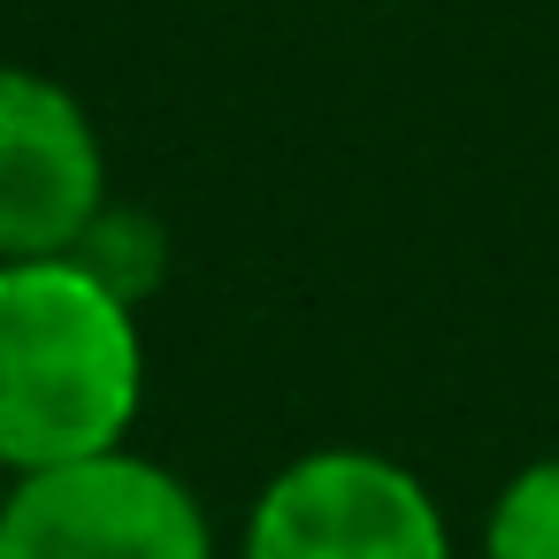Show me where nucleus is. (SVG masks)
<instances>
[{
    "label": "nucleus",
    "instance_id": "nucleus-4",
    "mask_svg": "<svg viewBox=\"0 0 559 559\" xmlns=\"http://www.w3.org/2000/svg\"><path fill=\"white\" fill-rule=\"evenodd\" d=\"M100 215H108L100 123L62 78L0 62V261L78 253Z\"/></svg>",
    "mask_w": 559,
    "mask_h": 559
},
{
    "label": "nucleus",
    "instance_id": "nucleus-3",
    "mask_svg": "<svg viewBox=\"0 0 559 559\" xmlns=\"http://www.w3.org/2000/svg\"><path fill=\"white\" fill-rule=\"evenodd\" d=\"M238 559H460L437 490L368 444L284 460L238 528Z\"/></svg>",
    "mask_w": 559,
    "mask_h": 559
},
{
    "label": "nucleus",
    "instance_id": "nucleus-6",
    "mask_svg": "<svg viewBox=\"0 0 559 559\" xmlns=\"http://www.w3.org/2000/svg\"><path fill=\"white\" fill-rule=\"evenodd\" d=\"M9 483H16V475H9V460H0V506H9Z\"/></svg>",
    "mask_w": 559,
    "mask_h": 559
},
{
    "label": "nucleus",
    "instance_id": "nucleus-5",
    "mask_svg": "<svg viewBox=\"0 0 559 559\" xmlns=\"http://www.w3.org/2000/svg\"><path fill=\"white\" fill-rule=\"evenodd\" d=\"M483 559H559V452L498 483L483 513Z\"/></svg>",
    "mask_w": 559,
    "mask_h": 559
},
{
    "label": "nucleus",
    "instance_id": "nucleus-2",
    "mask_svg": "<svg viewBox=\"0 0 559 559\" xmlns=\"http://www.w3.org/2000/svg\"><path fill=\"white\" fill-rule=\"evenodd\" d=\"M0 559H223L207 498L154 452L108 444L9 483Z\"/></svg>",
    "mask_w": 559,
    "mask_h": 559
},
{
    "label": "nucleus",
    "instance_id": "nucleus-1",
    "mask_svg": "<svg viewBox=\"0 0 559 559\" xmlns=\"http://www.w3.org/2000/svg\"><path fill=\"white\" fill-rule=\"evenodd\" d=\"M146 406L139 299L85 253L0 261V460L9 475L131 444Z\"/></svg>",
    "mask_w": 559,
    "mask_h": 559
}]
</instances>
